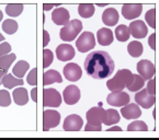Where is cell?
I'll list each match as a JSON object with an SVG mask.
<instances>
[{"mask_svg": "<svg viewBox=\"0 0 159 140\" xmlns=\"http://www.w3.org/2000/svg\"><path fill=\"white\" fill-rule=\"evenodd\" d=\"M147 125L142 120H135L127 126V131H147Z\"/></svg>", "mask_w": 159, "mask_h": 140, "instance_id": "33", "label": "cell"}, {"mask_svg": "<svg viewBox=\"0 0 159 140\" xmlns=\"http://www.w3.org/2000/svg\"><path fill=\"white\" fill-rule=\"evenodd\" d=\"M18 28H19V25H18L16 21L11 20V19L6 20L2 23V30L5 31L7 34H14V33L18 31Z\"/></svg>", "mask_w": 159, "mask_h": 140, "instance_id": "31", "label": "cell"}, {"mask_svg": "<svg viewBox=\"0 0 159 140\" xmlns=\"http://www.w3.org/2000/svg\"><path fill=\"white\" fill-rule=\"evenodd\" d=\"M64 101L66 104L74 105L80 100V90L76 85H68L63 92Z\"/></svg>", "mask_w": 159, "mask_h": 140, "instance_id": "13", "label": "cell"}, {"mask_svg": "<svg viewBox=\"0 0 159 140\" xmlns=\"http://www.w3.org/2000/svg\"><path fill=\"white\" fill-rule=\"evenodd\" d=\"M147 91L150 94H154L155 95V93H156V80L154 79L149 80V82L147 84Z\"/></svg>", "mask_w": 159, "mask_h": 140, "instance_id": "39", "label": "cell"}, {"mask_svg": "<svg viewBox=\"0 0 159 140\" xmlns=\"http://www.w3.org/2000/svg\"><path fill=\"white\" fill-rule=\"evenodd\" d=\"M43 35H44V36H43V46H46L49 42V35H48V33H47V31H44Z\"/></svg>", "mask_w": 159, "mask_h": 140, "instance_id": "41", "label": "cell"}, {"mask_svg": "<svg viewBox=\"0 0 159 140\" xmlns=\"http://www.w3.org/2000/svg\"><path fill=\"white\" fill-rule=\"evenodd\" d=\"M1 83L3 84L5 88L7 89H12L16 85H22L23 84V80L22 79H16L13 77V75H10V73H7L5 77L1 80Z\"/></svg>", "mask_w": 159, "mask_h": 140, "instance_id": "26", "label": "cell"}, {"mask_svg": "<svg viewBox=\"0 0 159 140\" xmlns=\"http://www.w3.org/2000/svg\"><path fill=\"white\" fill-rule=\"evenodd\" d=\"M108 131H122V128L117 126H113V127H111V128H109Z\"/></svg>", "mask_w": 159, "mask_h": 140, "instance_id": "45", "label": "cell"}, {"mask_svg": "<svg viewBox=\"0 0 159 140\" xmlns=\"http://www.w3.org/2000/svg\"><path fill=\"white\" fill-rule=\"evenodd\" d=\"M61 121V114L57 111L46 110L43 113V130L48 131L51 128L58 126Z\"/></svg>", "mask_w": 159, "mask_h": 140, "instance_id": "6", "label": "cell"}, {"mask_svg": "<svg viewBox=\"0 0 159 140\" xmlns=\"http://www.w3.org/2000/svg\"><path fill=\"white\" fill-rule=\"evenodd\" d=\"M102 21L107 26H114L119 21V12L114 8L105 9L102 13Z\"/></svg>", "mask_w": 159, "mask_h": 140, "instance_id": "19", "label": "cell"}, {"mask_svg": "<svg viewBox=\"0 0 159 140\" xmlns=\"http://www.w3.org/2000/svg\"><path fill=\"white\" fill-rule=\"evenodd\" d=\"M76 46L80 53H87L96 46V38L91 32H84L76 41Z\"/></svg>", "mask_w": 159, "mask_h": 140, "instance_id": "5", "label": "cell"}, {"mask_svg": "<svg viewBox=\"0 0 159 140\" xmlns=\"http://www.w3.org/2000/svg\"><path fill=\"white\" fill-rule=\"evenodd\" d=\"M32 100L34 101V102L38 101V96H36V88H34V89L32 90Z\"/></svg>", "mask_w": 159, "mask_h": 140, "instance_id": "43", "label": "cell"}, {"mask_svg": "<svg viewBox=\"0 0 159 140\" xmlns=\"http://www.w3.org/2000/svg\"><path fill=\"white\" fill-rule=\"evenodd\" d=\"M23 11V5L22 3H9L6 7V12L9 16H18Z\"/></svg>", "mask_w": 159, "mask_h": 140, "instance_id": "30", "label": "cell"}, {"mask_svg": "<svg viewBox=\"0 0 159 140\" xmlns=\"http://www.w3.org/2000/svg\"><path fill=\"white\" fill-rule=\"evenodd\" d=\"M29 68H30L29 63H26L25 60H20L16 63V66L13 67V70H12V72H13V76H16V78L22 79V78L25 76L26 70H29Z\"/></svg>", "mask_w": 159, "mask_h": 140, "instance_id": "25", "label": "cell"}, {"mask_svg": "<svg viewBox=\"0 0 159 140\" xmlns=\"http://www.w3.org/2000/svg\"><path fill=\"white\" fill-rule=\"evenodd\" d=\"M12 96H13L16 104L20 105V106L25 105L29 101V94L25 88H18V89H16L13 91V93H12Z\"/></svg>", "mask_w": 159, "mask_h": 140, "instance_id": "23", "label": "cell"}, {"mask_svg": "<svg viewBox=\"0 0 159 140\" xmlns=\"http://www.w3.org/2000/svg\"><path fill=\"white\" fill-rule=\"evenodd\" d=\"M144 84H145V80L139 75H132V78L126 84V88L132 92H137L143 88Z\"/></svg>", "mask_w": 159, "mask_h": 140, "instance_id": "24", "label": "cell"}, {"mask_svg": "<svg viewBox=\"0 0 159 140\" xmlns=\"http://www.w3.org/2000/svg\"><path fill=\"white\" fill-rule=\"evenodd\" d=\"M64 76L68 81H78L81 78L82 71L81 68L77 63H70L64 67Z\"/></svg>", "mask_w": 159, "mask_h": 140, "instance_id": "14", "label": "cell"}, {"mask_svg": "<svg viewBox=\"0 0 159 140\" xmlns=\"http://www.w3.org/2000/svg\"><path fill=\"white\" fill-rule=\"evenodd\" d=\"M143 50H144L143 44L137 42V41H133L127 46V51H129V54L132 57H139L140 55L143 54Z\"/></svg>", "mask_w": 159, "mask_h": 140, "instance_id": "27", "label": "cell"}, {"mask_svg": "<svg viewBox=\"0 0 159 140\" xmlns=\"http://www.w3.org/2000/svg\"><path fill=\"white\" fill-rule=\"evenodd\" d=\"M121 114L126 119H136L142 115L139 106L137 104H126L121 108Z\"/></svg>", "mask_w": 159, "mask_h": 140, "instance_id": "17", "label": "cell"}, {"mask_svg": "<svg viewBox=\"0 0 159 140\" xmlns=\"http://www.w3.org/2000/svg\"><path fill=\"white\" fill-rule=\"evenodd\" d=\"M135 101L138 105L142 106V107L149 108L155 104L156 98H155L154 94H150L149 92L147 91V89H144V90H140V91H138L137 93H136Z\"/></svg>", "mask_w": 159, "mask_h": 140, "instance_id": "9", "label": "cell"}, {"mask_svg": "<svg viewBox=\"0 0 159 140\" xmlns=\"http://www.w3.org/2000/svg\"><path fill=\"white\" fill-rule=\"evenodd\" d=\"M104 110L101 106L98 107H92L90 108L88 112L86 113L87 117V125L84 127L86 131H101L102 129V116Z\"/></svg>", "mask_w": 159, "mask_h": 140, "instance_id": "2", "label": "cell"}, {"mask_svg": "<svg viewBox=\"0 0 159 140\" xmlns=\"http://www.w3.org/2000/svg\"><path fill=\"white\" fill-rule=\"evenodd\" d=\"M26 80H28V83L31 85H36V83H38V69L36 68H33L31 70Z\"/></svg>", "mask_w": 159, "mask_h": 140, "instance_id": "37", "label": "cell"}, {"mask_svg": "<svg viewBox=\"0 0 159 140\" xmlns=\"http://www.w3.org/2000/svg\"><path fill=\"white\" fill-rule=\"evenodd\" d=\"M56 55L61 61H69L75 57V49L69 44H61L56 48Z\"/></svg>", "mask_w": 159, "mask_h": 140, "instance_id": "16", "label": "cell"}, {"mask_svg": "<svg viewBox=\"0 0 159 140\" xmlns=\"http://www.w3.org/2000/svg\"><path fill=\"white\" fill-rule=\"evenodd\" d=\"M137 71L144 80H149L155 75V65L147 59H143V60L138 61Z\"/></svg>", "mask_w": 159, "mask_h": 140, "instance_id": "8", "label": "cell"}, {"mask_svg": "<svg viewBox=\"0 0 159 140\" xmlns=\"http://www.w3.org/2000/svg\"><path fill=\"white\" fill-rule=\"evenodd\" d=\"M2 18H3V13L1 12V10H0V21L2 20Z\"/></svg>", "mask_w": 159, "mask_h": 140, "instance_id": "46", "label": "cell"}, {"mask_svg": "<svg viewBox=\"0 0 159 140\" xmlns=\"http://www.w3.org/2000/svg\"><path fill=\"white\" fill-rule=\"evenodd\" d=\"M107 102L112 106H124V105L129 103V96L127 93L121 91V92H112L111 94H109L107 98Z\"/></svg>", "mask_w": 159, "mask_h": 140, "instance_id": "12", "label": "cell"}, {"mask_svg": "<svg viewBox=\"0 0 159 140\" xmlns=\"http://www.w3.org/2000/svg\"><path fill=\"white\" fill-rule=\"evenodd\" d=\"M54 60V55L49 49H44L43 51V68H47Z\"/></svg>", "mask_w": 159, "mask_h": 140, "instance_id": "36", "label": "cell"}, {"mask_svg": "<svg viewBox=\"0 0 159 140\" xmlns=\"http://www.w3.org/2000/svg\"><path fill=\"white\" fill-rule=\"evenodd\" d=\"M143 11V6L140 3H125L122 7V14L125 19H136Z\"/></svg>", "mask_w": 159, "mask_h": 140, "instance_id": "10", "label": "cell"}, {"mask_svg": "<svg viewBox=\"0 0 159 140\" xmlns=\"http://www.w3.org/2000/svg\"><path fill=\"white\" fill-rule=\"evenodd\" d=\"M114 61L107 51L97 50L90 53L84 60V69L93 79H105L114 72Z\"/></svg>", "mask_w": 159, "mask_h": 140, "instance_id": "1", "label": "cell"}, {"mask_svg": "<svg viewBox=\"0 0 159 140\" xmlns=\"http://www.w3.org/2000/svg\"><path fill=\"white\" fill-rule=\"evenodd\" d=\"M129 30V34H132V36H134L135 38H144L148 32L147 26L142 20H136V21L131 22Z\"/></svg>", "mask_w": 159, "mask_h": 140, "instance_id": "15", "label": "cell"}, {"mask_svg": "<svg viewBox=\"0 0 159 140\" xmlns=\"http://www.w3.org/2000/svg\"><path fill=\"white\" fill-rule=\"evenodd\" d=\"M120 121V114L117 111L115 110H104V113H103L102 116V124L108 125V126H111V125H115Z\"/></svg>", "mask_w": 159, "mask_h": 140, "instance_id": "21", "label": "cell"}, {"mask_svg": "<svg viewBox=\"0 0 159 140\" xmlns=\"http://www.w3.org/2000/svg\"><path fill=\"white\" fill-rule=\"evenodd\" d=\"M82 30V22L75 19L68 22L59 32V36L65 42H71L77 37Z\"/></svg>", "mask_w": 159, "mask_h": 140, "instance_id": "4", "label": "cell"}, {"mask_svg": "<svg viewBox=\"0 0 159 140\" xmlns=\"http://www.w3.org/2000/svg\"><path fill=\"white\" fill-rule=\"evenodd\" d=\"M145 19L150 28H156V9H155V8L154 9L148 10V11L146 12Z\"/></svg>", "mask_w": 159, "mask_h": 140, "instance_id": "35", "label": "cell"}, {"mask_svg": "<svg viewBox=\"0 0 159 140\" xmlns=\"http://www.w3.org/2000/svg\"><path fill=\"white\" fill-rule=\"evenodd\" d=\"M97 38L98 42L102 46H108V45L112 44L113 42V33L110 28H100L97 33Z\"/></svg>", "mask_w": 159, "mask_h": 140, "instance_id": "20", "label": "cell"}, {"mask_svg": "<svg viewBox=\"0 0 159 140\" xmlns=\"http://www.w3.org/2000/svg\"><path fill=\"white\" fill-rule=\"evenodd\" d=\"M53 7H54V5H52V3H48V5H46V3H44V5H43V8H44L45 11H48V10H51Z\"/></svg>", "mask_w": 159, "mask_h": 140, "instance_id": "44", "label": "cell"}, {"mask_svg": "<svg viewBox=\"0 0 159 140\" xmlns=\"http://www.w3.org/2000/svg\"><path fill=\"white\" fill-rule=\"evenodd\" d=\"M11 104V95L7 90H0V106L7 107Z\"/></svg>", "mask_w": 159, "mask_h": 140, "instance_id": "34", "label": "cell"}, {"mask_svg": "<svg viewBox=\"0 0 159 140\" xmlns=\"http://www.w3.org/2000/svg\"><path fill=\"white\" fill-rule=\"evenodd\" d=\"M133 73L127 69H121L119 70L116 73H115L114 78L110 79L107 82V85H108L109 90L111 92H121L123 91L126 84L129 83V79L132 78Z\"/></svg>", "mask_w": 159, "mask_h": 140, "instance_id": "3", "label": "cell"}, {"mask_svg": "<svg viewBox=\"0 0 159 140\" xmlns=\"http://www.w3.org/2000/svg\"><path fill=\"white\" fill-rule=\"evenodd\" d=\"M82 124L84 121L79 115H69L64 120L63 128L66 131H79L82 128Z\"/></svg>", "mask_w": 159, "mask_h": 140, "instance_id": "11", "label": "cell"}, {"mask_svg": "<svg viewBox=\"0 0 159 140\" xmlns=\"http://www.w3.org/2000/svg\"><path fill=\"white\" fill-rule=\"evenodd\" d=\"M148 44L150 45V47H152V49L156 48V46H155V44H156V34H155V33L150 35L149 40H148Z\"/></svg>", "mask_w": 159, "mask_h": 140, "instance_id": "40", "label": "cell"}, {"mask_svg": "<svg viewBox=\"0 0 159 140\" xmlns=\"http://www.w3.org/2000/svg\"><path fill=\"white\" fill-rule=\"evenodd\" d=\"M1 41H5V36L0 34V42H1Z\"/></svg>", "mask_w": 159, "mask_h": 140, "instance_id": "47", "label": "cell"}, {"mask_svg": "<svg viewBox=\"0 0 159 140\" xmlns=\"http://www.w3.org/2000/svg\"><path fill=\"white\" fill-rule=\"evenodd\" d=\"M14 60H16V55L14 54H8L0 57V69L8 70Z\"/></svg>", "mask_w": 159, "mask_h": 140, "instance_id": "32", "label": "cell"}, {"mask_svg": "<svg viewBox=\"0 0 159 140\" xmlns=\"http://www.w3.org/2000/svg\"><path fill=\"white\" fill-rule=\"evenodd\" d=\"M61 104V95L56 89H44L43 105L49 107H58Z\"/></svg>", "mask_w": 159, "mask_h": 140, "instance_id": "7", "label": "cell"}, {"mask_svg": "<svg viewBox=\"0 0 159 140\" xmlns=\"http://www.w3.org/2000/svg\"><path fill=\"white\" fill-rule=\"evenodd\" d=\"M7 73H8V70L0 69V84H2V83H1V80H2V78L5 77Z\"/></svg>", "mask_w": 159, "mask_h": 140, "instance_id": "42", "label": "cell"}, {"mask_svg": "<svg viewBox=\"0 0 159 140\" xmlns=\"http://www.w3.org/2000/svg\"><path fill=\"white\" fill-rule=\"evenodd\" d=\"M78 12H79V15H81L84 19L91 18L94 13V6L91 3H81L78 7Z\"/></svg>", "mask_w": 159, "mask_h": 140, "instance_id": "29", "label": "cell"}, {"mask_svg": "<svg viewBox=\"0 0 159 140\" xmlns=\"http://www.w3.org/2000/svg\"><path fill=\"white\" fill-rule=\"evenodd\" d=\"M115 36H116L117 41H120V42H126L129 38V36H131L129 28L126 25H124V24L116 26V28H115Z\"/></svg>", "mask_w": 159, "mask_h": 140, "instance_id": "28", "label": "cell"}, {"mask_svg": "<svg viewBox=\"0 0 159 140\" xmlns=\"http://www.w3.org/2000/svg\"><path fill=\"white\" fill-rule=\"evenodd\" d=\"M61 83L63 82V79H61V76L58 71L56 70H47L46 72H44L43 75V84L44 85H48V84L52 83Z\"/></svg>", "mask_w": 159, "mask_h": 140, "instance_id": "22", "label": "cell"}, {"mask_svg": "<svg viewBox=\"0 0 159 140\" xmlns=\"http://www.w3.org/2000/svg\"><path fill=\"white\" fill-rule=\"evenodd\" d=\"M52 20L57 25H66L69 22V12L64 8H57L52 13Z\"/></svg>", "mask_w": 159, "mask_h": 140, "instance_id": "18", "label": "cell"}, {"mask_svg": "<svg viewBox=\"0 0 159 140\" xmlns=\"http://www.w3.org/2000/svg\"><path fill=\"white\" fill-rule=\"evenodd\" d=\"M11 51V45L9 43L5 42L2 44H0V57L5 56V55H8Z\"/></svg>", "mask_w": 159, "mask_h": 140, "instance_id": "38", "label": "cell"}]
</instances>
